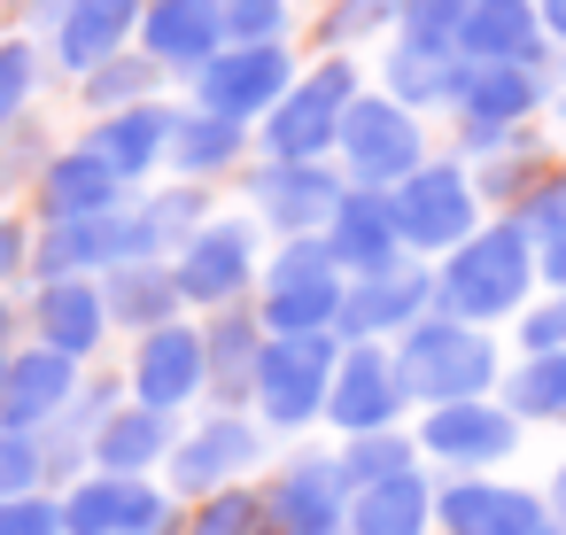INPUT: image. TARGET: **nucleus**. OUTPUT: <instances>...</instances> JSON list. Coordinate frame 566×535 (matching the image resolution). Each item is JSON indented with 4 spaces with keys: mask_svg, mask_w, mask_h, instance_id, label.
Listing matches in <instances>:
<instances>
[{
    "mask_svg": "<svg viewBox=\"0 0 566 535\" xmlns=\"http://www.w3.org/2000/svg\"><path fill=\"white\" fill-rule=\"evenodd\" d=\"M396 380L419 403H473L496 380V349L465 318H419L396 349Z\"/></svg>",
    "mask_w": 566,
    "mask_h": 535,
    "instance_id": "1",
    "label": "nucleus"
},
{
    "mask_svg": "<svg viewBox=\"0 0 566 535\" xmlns=\"http://www.w3.org/2000/svg\"><path fill=\"white\" fill-rule=\"evenodd\" d=\"M434 295H442L450 318H504L527 295V233L520 225H489V233L458 241V256L434 280Z\"/></svg>",
    "mask_w": 566,
    "mask_h": 535,
    "instance_id": "2",
    "label": "nucleus"
},
{
    "mask_svg": "<svg viewBox=\"0 0 566 535\" xmlns=\"http://www.w3.org/2000/svg\"><path fill=\"white\" fill-rule=\"evenodd\" d=\"M349 102H357V71H349V63H318L311 78H295V86L280 94V109L264 117L272 164H318V156L342 140Z\"/></svg>",
    "mask_w": 566,
    "mask_h": 535,
    "instance_id": "3",
    "label": "nucleus"
},
{
    "mask_svg": "<svg viewBox=\"0 0 566 535\" xmlns=\"http://www.w3.org/2000/svg\"><path fill=\"white\" fill-rule=\"evenodd\" d=\"M334 365H342L334 334H280V342H264V357H256V403H264V419L272 427H303L311 411H326Z\"/></svg>",
    "mask_w": 566,
    "mask_h": 535,
    "instance_id": "4",
    "label": "nucleus"
},
{
    "mask_svg": "<svg viewBox=\"0 0 566 535\" xmlns=\"http://www.w3.org/2000/svg\"><path fill=\"white\" fill-rule=\"evenodd\" d=\"M342 156H349V179H357L365 195H380V187H403L427 148H419V125H411L403 102L357 94L349 117H342Z\"/></svg>",
    "mask_w": 566,
    "mask_h": 535,
    "instance_id": "5",
    "label": "nucleus"
},
{
    "mask_svg": "<svg viewBox=\"0 0 566 535\" xmlns=\"http://www.w3.org/2000/svg\"><path fill=\"white\" fill-rule=\"evenodd\" d=\"M326 318H342V264L326 241H295L264 280V326L272 334H326Z\"/></svg>",
    "mask_w": 566,
    "mask_h": 535,
    "instance_id": "6",
    "label": "nucleus"
},
{
    "mask_svg": "<svg viewBox=\"0 0 566 535\" xmlns=\"http://www.w3.org/2000/svg\"><path fill=\"white\" fill-rule=\"evenodd\" d=\"M388 202H396V233L411 249H458V241H473V187L450 164H419Z\"/></svg>",
    "mask_w": 566,
    "mask_h": 535,
    "instance_id": "7",
    "label": "nucleus"
},
{
    "mask_svg": "<svg viewBox=\"0 0 566 535\" xmlns=\"http://www.w3.org/2000/svg\"><path fill=\"white\" fill-rule=\"evenodd\" d=\"M287 78H295V71H287V55H280V48H226V55H210V63H202L195 94H202V109H210V117L249 125V117H272V109H280Z\"/></svg>",
    "mask_w": 566,
    "mask_h": 535,
    "instance_id": "8",
    "label": "nucleus"
},
{
    "mask_svg": "<svg viewBox=\"0 0 566 535\" xmlns=\"http://www.w3.org/2000/svg\"><path fill=\"white\" fill-rule=\"evenodd\" d=\"M396 403H403L396 357H388V349H373V342H357V349H349V357L334 365V388H326V419H334V427H349V434H388Z\"/></svg>",
    "mask_w": 566,
    "mask_h": 535,
    "instance_id": "9",
    "label": "nucleus"
},
{
    "mask_svg": "<svg viewBox=\"0 0 566 535\" xmlns=\"http://www.w3.org/2000/svg\"><path fill=\"white\" fill-rule=\"evenodd\" d=\"M342 489H349V481H342L334 458H295V465L272 481V496H264L272 535H342V527H349Z\"/></svg>",
    "mask_w": 566,
    "mask_h": 535,
    "instance_id": "10",
    "label": "nucleus"
},
{
    "mask_svg": "<svg viewBox=\"0 0 566 535\" xmlns=\"http://www.w3.org/2000/svg\"><path fill=\"white\" fill-rule=\"evenodd\" d=\"M71 388H78V365H71L63 349H48V342L24 349V357H0V427L32 434V427L63 419Z\"/></svg>",
    "mask_w": 566,
    "mask_h": 535,
    "instance_id": "11",
    "label": "nucleus"
},
{
    "mask_svg": "<svg viewBox=\"0 0 566 535\" xmlns=\"http://www.w3.org/2000/svg\"><path fill=\"white\" fill-rule=\"evenodd\" d=\"M164 520H171V504L125 473H102L63 504V535H164Z\"/></svg>",
    "mask_w": 566,
    "mask_h": 535,
    "instance_id": "12",
    "label": "nucleus"
},
{
    "mask_svg": "<svg viewBox=\"0 0 566 535\" xmlns=\"http://www.w3.org/2000/svg\"><path fill=\"white\" fill-rule=\"evenodd\" d=\"M140 40H148V63L202 71L210 55H226V17H218V0H148Z\"/></svg>",
    "mask_w": 566,
    "mask_h": 535,
    "instance_id": "13",
    "label": "nucleus"
},
{
    "mask_svg": "<svg viewBox=\"0 0 566 535\" xmlns=\"http://www.w3.org/2000/svg\"><path fill=\"white\" fill-rule=\"evenodd\" d=\"M434 520L450 535H543V527H558V520H543L535 496H520L504 481H450L434 496Z\"/></svg>",
    "mask_w": 566,
    "mask_h": 535,
    "instance_id": "14",
    "label": "nucleus"
},
{
    "mask_svg": "<svg viewBox=\"0 0 566 535\" xmlns=\"http://www.w3.org/2000/svg\"><path fill=\"white\" fill-rule=\"evenodd\" d=\"M256 210L280 225V233H311V225H334L342 210V179L326 164H264L256 171Z\"/></svg>",
    "mask_w": 566,
    "mask_h": 535,
    "instance_id": "15",
    "label": "nucleus"
},
{
    "mask_svg": "<svg viewBox=\"0 0 566 535\" xmlns=\"http://www.w3.org/2000/svg\"><path fill=\"white\" fill-rule=\"evenodd\" d=\"M458 55L465 63H527V71H543V9H527V0H473L465 32H458Z\"/></svg>",
    "mask_w": 566,
    "mask_h": 535,
    "instance_id": "16",
    "label": "nucleus"
},
{
    "mask_svg": "<svg viewBox=\"0 0 566 535\" xmlns=\"http://www.w3.org/2000/svg\"><path fill=\"white\" fill-rule=\"evenodd\" d=\"M202 373H210V342L187 334V326H156V334L140 342L133 388H140L148 411H171V403H187V396L202 388Z\"/></svg>",
    "mask_w": 566,
    "mask_h": 535,
    "instance_id": "17",
    "label": "nucleus"
},
{
    "mask_svg": "<svg viewBox=\"0 0 566 535\" xmlns=\"http://www.w3.org/2000/svg\"><path fill=\"white\" fill-rule=\"evenodd\" d=\"M419 442L450 465H496L512 442H520V419L496 411V403H434V419L419 427Z\"/></svg>",
    "mask_w": 566,
    "mask_h": 535,
    "instance_id": "18",
    "label": "nucleus"
},
{
    "mask_svg": "<svg viewBox=\"0 0 566 535\" xmlns=\"http://www.w3.org/2000/svg\"><path fill=\"white\" fill-rule=\"evenodd\" d=\"M326 249H334L342 272H388L396 249H403L396 202H388V195H365V187L342 195V210H334V225H326Z\"/></svg>",
    "mask_w": 566,
    "mask_h": 535,
    "instance_id": "19",
    "label": "nucleus"
},
{
    "mask_svg": "<svg viewBox=\"0 0 566 535\" xmlns=\"http://www.w3.org/2000/svg\"><path fill=\"white\" fill-rule=\"evenodd\" d=\"M427 303H434V280L388 264V272H365V280L342 295V326H349V342H373L380 326H403V334H411Z\"/></svg>",
    "mask_w": 566,
    "mask_h": 535,
    "instance_id": "20",
    "label": "nucleus"
},
{
    "mask_svg": "<svg viewBox=\"0 0 566 535\" xmlns=\"http://www.w3.org/2000/svg\"><path fill=\"white\" fill-rule=\"evenodd\" d=\"M133 32H140V0H63L55 55L71 71H102V63H117V48Z\"/></svg>",
    "mask_w": 566,
    "mask_h": 535,
    "instance_id": "21",
    "label": "nucleus"
},
{
    "mask_svg": "<svg viewBox=\"0 0 566 535\" xmlns=\"http://www.w3.org/2000/svg\"><path fill=\"white\" fill-rule=\"evenodd\" d=\"M179 295L187 303H233L241 280H249V233L241 225H202L187 249H179Z\"/></svg>",
    "mask_w": 566,
    "mask_h": 535,
    "instance_id": "22",
    "label": "nucleus"
},
{
    "mask_svg": "<svg viewBox=\"0 0 566 535\" xmlns=\"http://www.w3.org/2000/svg\"><path fill=\"white\" fill-rule=\"evenodd\" d=\"M535 102H543V71H527V63H465V86H458L465 125H504L512 133Z\"/></svg>",
    "mask_w": 566,
    "mask_h": 535,
    "instance_id": "23",
    "label": "nucleus"
},
{
    "mask_svg": "<svg viewBox=\"0 0 566 535\" xmlns=\"http://www.w3.org/2000/svg\"><path fill=\"white\" fill-rule=\"evenodd\" d=\"M117 187H125V179H117L94 148L55 156V164H48V179H40V195H48V218H55V225H78V218L117 210Z\"/></svg>",
    "mask_w": 566,
    "mask_h": 535,
    "instance_id": "24",
    "label": "nucleus"
},
{
    "mask_svg": "<svg viewBox=\"0 0 566 535\" xmlns=\"http://www.w3.org/2000/svg\"><path fill=\"white\" fill-rule=\"evenodd\" d=\"M256 458V427H241V419H210L202 434H187L179 450H171V489H218V481H233L241 465Z\"/></svg>",
    "mask_w": 566,
    "mask_h": 535,
    "instance_id": "25",
    "label": "nucleus"
},
{
    "mask_svg": "<svg viewBox=\"0 0 566 535\" xmlns=\"http://www.w3.org/2000/svg\"><path fill=\"white\" fill-rule=\"evenodd\" d=\"M102 326H109V311H102V287L94 280H48L40 287V342L63 349L71 365L102 342Z\"/></svg>",
    "mask_w": 566,
    "mask_h": 535,
    "instance_id": "26",
    "label": "nucleus"
},
{
    "mask_svg": "<svg viewBox=\"0 0 566 535\" xmlns=\"http://www.w3.org/2000/svg\"><path fill=\"white\" fill-rule=\"evenodd\" d=\"M171 125H179L171 109H148V102H140V109H117V117H109V125L86 140V148H94V156H102L117 179H140V171H148V164L171 148Z\"/></svg>",
    "mask_w": 566,
    "mask_h": 535,
    "instance_id": "27",
    "label": "nucleus"
},
{
    "mask_svg": "<svg viewBox=\"0 0 566 535\" xmlns=\"http://www.w3.org/2000/svg\"><path fill=\"white\" fill-rule=\"evenodd\" d=\"M427 481L419 473H396V481H373L357 489L349 504V535H427Z\"/></svg>",
    "mask_w": 566,
    "mask_h": 535,
    "instance_id": "28",
    "label": "nucleus"
},
{
    "mask_svg": "<svg viewBox=\"0 0 566 535\" xmlns=\"http://www.w3.org/2000/svg\"><path fill=\"white\" fill-rule=\"evenodd\" d=\"M171 303H179V280L156 272V264H117L109 287H102V311L125 318V326H148V334L171 326Z\"/></svg>",
    "mask_w": 566,
    "mask_h": 535,
    "instance_id": "29",
    "label": "nucleus"
},
{
    "mask_svg": "<svg viewBox=\"0 0 566 535\" xmlns=\"http://www.w3.org/2000/svg\"><path fill=\"white\" fill-rule=\"evenodd\" d=\"M156 450H164V411H148V403L109 411V419H102V434H94L102 473H125V481H140V465H156Z\"/></svg>",
    "mask_w": 566,
    "mask_h": 535,
    "instance_id": "30",
    "label": "nucleus"
},
{
    "mask_svg": "<svg viewBox=\"0 0 566 535\" xmlns=\"http://www.w3.org/2000/svg\"><path fill=\"white\" fill-rule=\"evenodd\" d=\"M458 86H465V55H427V48H403L396 40V55H388V94L411 109V102H458Z\"/></svg>",
    "mask_w": 566,
    "mask_h": 535,
    "instance_id": "31",
    "label": "nucleus"
},
{
    "mask_svg": "<svg viewBox=\"0 0 566 535\" xmlns=\"http://www.w3.org/2000/svg\"><path fill=\"white\" fill-rule=\"evenodd\" d=\"M233 156H241V125L233 117H210L202 109V117H179L171 125V164L179 171H226Z\"/></svg>",
    "mask_w": 566,
    "mask_h": 535,
    "instance_id": "32",
    "label": "nucleus"
},
{
    "mask_svg": "<svg viewBox=\"0 0 566 535\" xmlns=\"http://www.w3.org/2000/svg\"><path fill=\"white\" fill-rule=\"evenodd\" d=\"M465 9H473V0H411L396 32H403V48H427V55H458Z\"/></svg>",
    "mask_w": 566,
    "mask_h": 535,
    "instance_id": "33",
    "label": "nucleus"
},
{
    "mask_svg": "<svg viewBox=\"0 0 566 535\" xmlns=\"http://www.w3.org/2000/svg\"><path fill=\"white\" fill-rule=\"evenodd\" d=\"M512 411H527V419H566V349H543V357L512 380Z\"/></svg>",
    "mask_w": 566,
    "mask_h": 535,
    "instance_id": "34",
    "label": "nucleus"
},
{
    "mask_svg": "<svg viewBox=\"0 0 566 535\" xmlns=\"http://www.w3.org/2000/svg\"><path fill=\"white\" fill-rule=\"evenodd\" d=\"M396 473H411V442H396V434H349V458H342L349 489H373V481H396Z\"/></svg>",
    "mask_w": 566,
    "mask_h": 535,
    "instance_id": "35",
    "label": "nucleus"
},
{
    "mask_svg": "<svg viewBox=\"0 0 566 535\" xmlns=\"http://www.w3.org/2000/svg\"><path fill=\"white\" fill-rule=\"evenodd\" d=\"M218 17H226V40L233 48H280L287 0H218Z\"/></svg>",
    "mask_w": 566,
    "mask_h": 535,
    "instance_id": "36",
    "label": "nucleus"
},
{
    "mask_svg": "<svg viewBox=\"0 0 566 535\" xmlns=\"http://www.w3.org/2000/svg\"><path fill=\"white\" fill-rule=\"evenodd\" d=\"M520 233L527 241H566V171H551V179H535L527 187V202H520Z\"/></svg>",
    "mask_w": 566,
    "mask_h": 535,
    "instance_id": "37",
    "label": "nucleus"
},
{
    "mask_svg": "<svg viewBox=\"0 0 566 535\" xmlns=\"http://www.w3.org/2000/svg\"><path fill=\"white\" fill-rule=\"evenodd\" d=\"M40 473H48V450L17 427H0V496H32Z\"/></svg>",
    "mask_w": 566,
    "mask_h": 535,
    "instance_id": "38",
    "label": "nucleus"
},
{
    "mask_svg": "<svg viewBox=\"0 0 566 535\" xmlns=\"http://www.w3.org/2000/svg\"><path fill=\"white\" fill-rule=\"evenodd\" d=\"M148 78H156V63H102L94 86H86V102H94V109H140Z\"/></svg>",
    "mask_w": 566,
    "mask_h": 535,
    "instance_id": "39",
    "label": "nucleus"
},
{
    "mask_svg": "<svg viewBox=\"0 0 566 535\" xmlns=\"http://www.w3.org/2000/svg\"><path fill=\"white\" fill-rule=\"evenodd\" d=\"M32 71H40V55H32L24 40L0 48V133H9V125L24 117V102H32Z\"/></svg>",
    "mask_w": 566,
    "mask_h": 535,
    "instance_id": "40",
    "label": "nucleus"
},
{
    "mask_svg": "<svg viewBox=\"0 0 566 535\" xmlns=\"http://www.w3.org/2000/svg\"><path fill=\"white\" fill-rule=\"evenodd\" d=\"M403 9L411 0H342V9L326 17V40H365L380 24H403Z\"/></svg>",
    "mask_w": 566,
    "mask_h": 535,
    "instance_id": "41",
    "label": "nucleus"
},
{
    "mask_svg": "<svg viewBox=\"0 0 566 535\" xmlns=\"http://www.w3.org/2000/svg\"><path fill=\"white\" fill-rule=\"evenodd\" d=\"M256 357H264V349H256V334H249L241 318H226V326L210 334V365H218V380H226V388H233L241 373L256 380Z\"/></svg>",
    "mask_w": 566,
    "mask_h": 535,
    "instance_id": "42",
    "label": "nucleus"
},
{
    "mask_svg": "<svg viewBox=\"0 0 566 535\" xmlns=\"http://www.w3.org/2000/svg\"><path fill=\"white\" fill-rule=\"evenodd\" d=\"M256 520H264V504L241 496V489H226V496H210V512L195 520V535H256Z\"/></svg>",
    "mask_w": 566,
    "mask_h": 535,
    "instance_id": "43",
    "label": "nucleus"
},
{
    "mask_svg": "<svg viewBox=\"0 0 566 535\" xmlns=\"http://www.w3.org/2000/svg\"><path fill=\"white\" fill-rule=\"evenodd\" d=\"M0 535H63V504H48V496H0Z\"/></svg>",
    "mask_w": 566,
    "mask_h": 535,
    "instance_id": "44",
    "label": "nucleus"
},
{
    "mask_svg": "<svg viewBox=\"0 0 566 535\" xmlns=\"http://www.w3.org/2000/svg\"><path fill=\"white\" fill-rule=\"evenodd\" d=\"M527 349H535V357H543V349H566V295L527 318Z\"/></svg>",
    "mask_w": 566,
    "mask_h": 535,
    "instance_id": "45",
    "label": "nucleus"
},
{
    "mask_svg": "<svg viewBox=\"0 0 566 535\" xmlns=\"http://www.w3.org/2000/svg\"><path fill=\"white\" fill-rule=\"evenodd\" d=\"M543 272H551V287L566 295V241H551V249H543Z\"/></svg>",
    "mask_w": 566,
    "mask_h": 535,
    "instance_id": "46",
    "label": "nucleus"
},
{
    "mask_svg": "<svg viewBox=\"0 0 566 535\" xmlns=\"http://www.w3.org/2000/svg\"><path fill=\"white\" fill-rule=\"evenodd\" d=\"M17 249H24V241H17V225H9V218H0V280H9V264H17Z\"/></svg>",
    "mask_w": 566,
    "mask_h": 535,
    "instance_id": "47",
    "label": "nucleus"
},
{
    "mask_svg": "<svg viewBox=\"0 0 566 535\" xmlns=\"http://www.w3.org/2000/svg\"><path fill=\"white\" fill-rule=\"evenodd\" d=\"M543 32H551V40H566V0H543Z\"/></svg>",
    "mask_w": 566,
    "mask_h": 535,
    "instance_id": "48",
    "label": "nucleus"
},
{
    "mask_svg": "<svg viewBox=\"0 0 566 535\" xmlns=\"http://www.w3.org/2000/svg\"><path fill=\"white\" fill-rule=\"evenodd\" d=\"M551 512H558V535H566V465H558V481H551Z\"/></svg>",
    "mask_w": 566,
    "mask_h": 535,
    "instance_id": "49",
    "label": "nucleus"
},
{
    "mask_svg": "<svg viewBox=\"0 0 566 535\" xmlns=\"http://www.w3.org/2000/svg\"><path fill=\"white\" fill-rule=\"evenodd\" d=\"M0 342H9V311H0Z\"/></svg>",
    "mask_w": 566,
    "mask_h": 535,
    "instance_id": "50",
    "label": "nucleus"
},
{
    "mask_svg": "<svg viewBox=\"0 0 566 535\" xmlns=\"http://www.w3.org/2000/svg\"><path fill=\"white\" fill-rule=\"evenodd\" d=\"M543 535H558V527H543Z\"/></svg>",
    "mask_w": 566,
    "mask_h": 535,
    "instance_id": "51",
    "label": "nucleus"
}]
</instances>
